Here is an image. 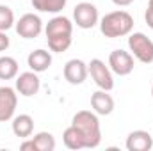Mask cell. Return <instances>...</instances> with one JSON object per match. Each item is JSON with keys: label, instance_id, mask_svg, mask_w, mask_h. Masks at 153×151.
<instances>
[{"label": "cell", "instance_id": "cell-1", "mask_svg": "<svg viewBox=\"0 0 153 151\" xmlns=\"http://www.w3.org/2000/svg\"><path fill=\"white\" fill-rule=\"evenodd\" d=\"M71 124L82 133L85 148H96L102 142V130H100V119L98 114L91 112V110H80L73 115Z\"/></svg>", "mask_w": 153, "mask_h": 151}, {"label": "cell", "instance_id": "cell-2", "mask_svg": "<svg viewBox=\"0 0 153 151\" xmlns=\"http://www.w3.org/2000/svg\"><path fill=\"white\" fill-rule=\"evenodd\" d=\"M134 29V18L126 11L107 13L100 20V30L105 38H123L128 36Z\"/></svg>", "mask_w": 153, "mask_h": 151}, {"label": "cell", "instance_id": "cell-3", "mask_svg": "<svg viewBox=\"0 0 153 151\" xmlns=\"http://www.w3.org/2000/svg\"><path fill=\"white\" fill-rule=\"evenodd\" d=\"M128 48L132 55L143 62V64H152L153 62V41L143 32H130L128 34Z\"/></svg>", "mask_w": 153, "mask_h": 151}, {"label": "cell", "instance_id": "cell-4", "mask_svg": "<svg viewBox=\"0 0 153 151\" xmlns=\"http://www.w3.org/2000/svg\"><path fill=\"white\" fill-rule=\"evenodd\" d=\"M73 20H75L76 27L87 30V29H93L98 21H100V16H98V9L94 4L84 0L80 4H76L75 9H73Z\"/></svg>", "mask_w": 153, "mask_h": 151}, {"label": "cell", "instance_id": "cell-5", "mask_svg": "<svg viewBox=\"0 0 153 151\" xmlns=\"http://www.w3.org/2000/svg\"><path fill=\"white\" fill-rule=\"evenodd\" d=\"M87 71L91 78L94 80V84L103 89V91H112L114 87V78H112V71L109 66H105V62L102 59H93L87 64Z\"/></svg>", "mask_w": 153, "mask_h": 151}, {"label": "cell", "instance_id": "cell-6", "mask_svg": "<svg viewBox=\"0 0 153 151\" xmlns=\"http://www.w3.org/2000/svg\"><path fill=\"white\" fill-rule=\"evenodd\" d=\"M16 34L23 39H34L38 38L39 34L43 32V21L38 14L34 13H27L23 14L16 23H14Z\"/></svg>", "mask_w": 153, "mask_h": 151}, {"label": "cell", "instance_id": "cell-7", "mask_svg": "<svg viewBox=\"0 0 153 151\" xmlns=\"http://www.w3.org/2000/svg\"><path fill=\"white\" fill-rule=\"evenodd\" d=\"M109 68L119 76H126L134 71V55L125 50H114L109 55Z\"/></svg>", "mask_w": 153, "mask_h": 151}, {"label": "cell", "instance_id": "cell-8", "mask_svg": "<svg viewBox=\"0 0 153 151\" xmlns=\"http://www.w3.org/2000/svg\"><path fill=\"white\" fill-rule=\"evenodd\" d=\"M16 105H18L16 89L9 85H2L0 87V123L13 119V115L16 112Z\"/></svg>", "mask_w": 153, "mask_h": 151}, {"label": "cell", "instance_id": "cell-9", "mask_svg": "<svg viewBox=\"0 0 153 151\" xmlns=\"http://www.w3.org/2000/svg\"><path fill=\"white\" fill-rule=\"evenodd\" d=\"M39 87H41V80L36 71H25L16 76V93H20L25 98H30L34 94H38Z\"/></svg>", "mask_w": 153, "mask_h": 151}, {"label": "cell", "instance_id": "cell-10", "mask_svg": "<svg viewBox=\"0 0 153 151\" xmlns=\"http://www.w3.org/2000/svg\"><path fill=\"white\" fill-rule=\"evenodd\" d=\"M89 75L87 71V64L80 59H71L66 62L64 66V80L71 85H80L85 82V78Z\"/></svg>", "mask_w": 153, "mask_h": 151}, {"label": "cell", "instance_id": "cell-11", "mask_svg": "<svg viewBox=\"0 0 153 151\" xmlns=\"http://www.w3.org/2000/svg\"><path fill=\"white\" fill-rule=\"evenodd\" d=\"M125 146L128 151H150L153 148V137L144 130H134L128 133Z\"/></svg>", "mask_w": 153, "mask_h": 151}, {"label": "cell", "instance_id": "cell-12", "mask_svg": "<svg viewBox=\"0 0 153 151\" xmlns=\"http://www.w3.org/2000/svg\"><path fill=\"white\" fill-rule=\"evenodd\" d=\"M91 107L98 115H109L114 110V98L109 94V91H96L91 94Z\"/></svg>", "mask_w": 153, "mask_h": 151}, {"label": "cell", "instance_id": "cell-13", "mask_svg": "<svg viewBox=\"0 0 153 151\" xmlns=\"http://www.w3.org/2000/svg\"><path fill=\"white\" fill-rule=\"evenodd\" d=\"M45 34H46V38H50V36H62V34L71 36L73 34V23L66 16H53L45 27Z\"/></svg>", "mask_w": 153, "mask_h": 151}, {"label": "cell", "instance_id": "cell-14", "mask_svg": "<svg viewBox=\"0 0 153 151\" xmlns=\"http://www.w3.org/2000/svg\"><path fill=\"white\" fill-rule=\"evenodd\" d=\"M27 64H29V68H30L32 71H36V73H43V71H46V70L52 66V53L46 52V50H43V48L34 50V52L29 53V57H27Z\"/></svg>", "mask_w": 153, "mask_h": 151}, {"label": "cell", "instance_id": "cell-15", "mask_svg": "<svg viewBox=\"0 0 153 151\" xmlns=\"http://www.w3.org/2000/svg\"><path fill=\"white\" fill-rule=\"evenodd\" d=\"M13 133L20 139H29L34 132V119L29 114H20L16 117H13Z\"/></svg>", "mask_w": 153, "mask_h": 151}, {"label": "cell", "instance_id": "cell-16", "mask_svg": "<svg viewBox=\"0 0 153 151\" xmlns=\"http://www.w3.org/2000/svg\"><path fill=\"white\" fill-rule=\"evenodd\" d=\"M62 141H64V146H66L68 150H84V148H85V142H84L82 133L76 130L73 124L64 130Z\"/></svg>", "mask_w": 153, "mask_h": 151}, {"label": "cell", "instance_id": "cell-17", "mask_svg": "<svg viewBox=\"0 0 153 151\" xmlns=\"http://www.w3.org/2000/svg\"><path fill=\"white\" fill-rule=\"evenodd\" d=\"M18 76V61L14 57H0V80H13Z\"/></svg>", "mask_w": 153, "mask_h": 151}, {"label": "cell", "instance_id": "cell-18", "mask_svg": "<svg viewBox=\"0 0 153 151\" xmlns=\"http://www.w3.org/2000/svg\"><path fill=\"white\" fill-rule=\"evenodd\" d=\"M32 2V7L38 9L39 13H52V14H57L61 13L68 0H30Z\"/></svg>", "mask_w": 153, "mask_h": 151}, {"label": "cell", "instance_id": "cell-19", "mask_svg": "<svg viewBox=\"0 0 153 151\" xmlns=\"http://www.w3.org/2000/svg\"><path fill=\"white\" fill-rule=\"evenodd\" d=\"M38 151H53L55 150V139L50 132H39L32 137Z\"/></svg>", "mask_w": 153, "mask_h": 151}, {"label": "cell", "instance_id": "cell-20", "mask_svg": "<svg viewBox=\"0 0 153 151\" xmlns=\"http://www.w3.org/2000/svg\"><path fill=\"white\" fill-rule=\"evenodd\" d=\"M46 41H48V48L52 52H55V53H62L71 46V36H66V34L50 36V38H46Z\"/></svg>", "mask_w": 153, "mask_h": 151}, {"label": "cell", "instance_id": "cell-21", "mask_svg": "<svg viewBox=\"0 0 153 151\" xmlns=\"http://www.w3.org/2000/svg\"><path fill=\"white\" fill-rule=\"evenodd\" d=\"M14 13L9 5H0V30L7 32L11 27H14Z\"/></svg>", "mask_w": 153, "mask_h": 151}, {"label": "cell", "instance_id": "cell-22", "mask_svg": "<svg viewBox=\"0 0 153 151\" xmlns=\"http://www.w3.org/2000/svg\"><path fill=\"white\" fill-rule=\"evenodd\" d=\"M9 44H11L9 36H7L4 30H0V52H5V50L9 48Z\"/></svg>", "mask_w": 153, "mask_h": 151}, {"label": "cell", "instance_id": "cell-23", "mask_svg": "<svg viewBox=\"0 0 153 151\" xmlns=\"http://www.w3.org/2000/svg\"><path fill=\"white\" fill-rule=\"evenodd\" d=\"M20 150H22V151H38V150H36V144H34V141H32V139H29V141L25 139V141L20 144Z\"/></svg>", "mask_w": 153, "mask_h": 151}, {"label": "cell", "instance_id": "cell-24", "mask_svg": "<svg viewBox=\"0 0 153 151\" xmlns=\"http://www.w3.org/2000/svg\"><path fill=\"white\" fill-rule=\"evenodd\" d=\"M144 20H146V25L150 27V29H153V9H146V13H144Z\"/></svg>", "mask_w": 153, "mask_h": 151}, {"label": "cell", "instance_id": "cell-25", "mask_svg": "<svg viewBox=\"0 0 153 151\" xmlns=\"http://www.w3.org/2000/svg\"><path fill=\"white\" fill-rule=\"evenodd\" d=\"M116 5H119V7H126V5H130V4H134V0H112Z\"/></svg>", "mask_w": 153, "mask_h": 151}, {"label": "cell", "instance_id": "cell-26", "mask_svg": "<svg viewBox=\"0 0 153 151\" xmlns=\"http://www.w3.org/2000/svg\"><path fill=\"white\" fill-rule=\"evenodd\" d=\"M148 7H150V9H153V0H148Z\"/></svg>", "mask_w": 153, "mask_h": 151}, {"label": "cell", "instance_id": "cell-27", "mask_svg": "<svg viewBox=\"0 0 153 151\" xmlns=\"http://www.w3.org/2000/svg\"><path fill=\"white\" fill-rule=\"evenodd\" d=\"M152 96H153V85H152Z\"/></svg>", "mask_w": 153, "mask_h": 151}, {"label": "cell", "instance_id": "cell-28", "mask_svg": "<svg viewBox=\"0 0 153 151\" xmlns=\"http://www.w3.org/2000/svg\"><path fill=\"white\" fill-rule=\"evenodd\" d=\"M87 2H91V0H87Z\"/></svg>", "mask_w": 153, "mask_h": 151}]
</instances>
